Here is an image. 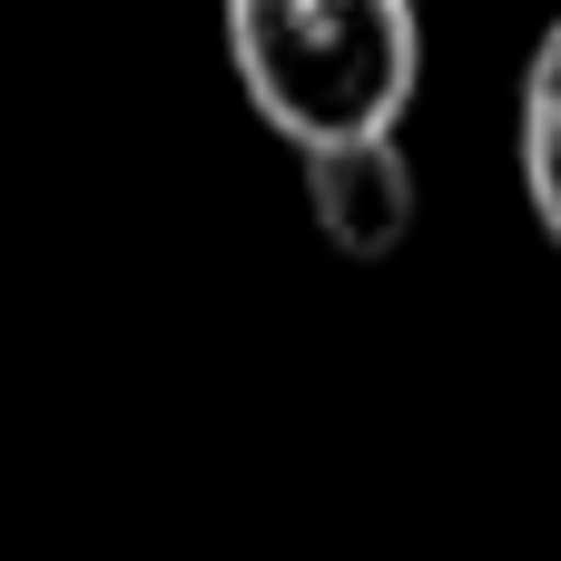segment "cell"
<instances>
[{"instance_id":"cell-1","label":"cell","mask_w":561,"mask_h":561,"mask_svg":"<svg viewBox=\"0 0 561 561\" xmlns=\"http://www.w3.org/2000/svg\"><path fill=\"white\" fill-rule=\"evenodd\" d=\"M237 99L286 148L404 128L424 89V10L414 0H217Z\"/></svg>"},{"instance_id":"cell-2","label":"cell","mask_w":561,"mask_h":561,"mask_svg":"<svg viewBox=\"0 0 561 561\" xmlns=\"http://www.w3.org/2000/svg\"><path fill=\"white\" fill-rule=\"evenodd\" d=\"M296 168H306V217H316V237H325L335 256L385 266V256L414 237L424 187H414V158H404V138H394V128L296 148Z\"/></svg>"},{"instance_id":"cell-3","label":"cell","mask_w":561,"mask_h":561,"mask_svg":"<svg viewBox=\"0 0 561 561\" xmlns=\"http://www.w3.org/2000/svg\"><path fill=\"white\" fill-rule=\"evenodd\" d=\"M513 148H523L533 227L561 247V20L533 39V59H523V118H513Z\"/></svg>"}]
</instances>
